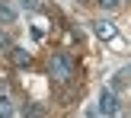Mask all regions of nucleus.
I'll return each mask as SVG.
<instances>
[{
  "instance_id": "f257e3e1",
  "label": "nucleus",
  "mask_w": 131,
  "mask_h": 118,
  "mask_svg": "<svg viewBox=\"0 0 131 118\" xmlns=\"http://www.w3.org/2000/svg\"><path fill=\"white\" fill-rule=\"evenodd\" d=\"M48 74L54 77L58 83H70V77H74V61H70V54H64V51L51 54V61H48Z\"/></svg>"
},
{
  "instance_id": "f03ea898",
  "label": "nucleus",
  "mask_w": 131,
  "mask_h": 118,
  "mask_svg": "<svg viewBox=\"0 0 131 118\" xmlns=\"http://www.w3.org/2000/svg\"><path fill=\"white\" fill-rule=\"evenodd\" d=\"M93 32H96V38H102V42H112V38L118 35L115 22H109V19H96V22H93Z\"/></svg>"
},
{
  "instance_id": "7ed1b4c3",
  "label": "nucleus",
  "mask_w": 131,
  "mask_h": 118,
  "mask_svg": "<svg viewBox=\"0 0 131 118\" xmlns=\"http://www.w3.org/2000/svg\"><path fill=\"white\" fill-rule=\"evenodd\" d=\"M115 109H118L115 93H112V89H102V96H99V112L102 115H115Z\"/></svg>"
},
{
  "instance_id": "20e7f679",
  "label": "nucleus",
  "mask_w": 131,
  "mask_h": 118,
  "mask_svg": "<svg viewBox=\"0 0 131 118\" xmlns=\"http://www.w3.org/2000/svg\"><path fill=\"white\" fill-rule=\"evenodd\" d=\"M13 61H16L19 67H26V64L32 61V54H29V51H26V48H13Z\"/></svg>"
},
{
  "instance_id": "39448f33",
  "label": "nucleus",
  "mask_w": 131,
  "mask_h": 118,
  "mask_svg": "<svg viewBox=\"0 0 131 118\" xmlns=\"http://www.w3.org/2000/svg\"><path fill=\"white\" fill-rule=\"evenodd\" d=\"M0 118H13V102L6 96H0Z\"/></svg>"
},
{
  "instance_id": "423d86ee",
  "label": "nucleus",
  "mask_w": 131,
  "mask_h": 118,
  "mask_svg": "<svg viewBox=\"0 0 131 118\" xmlns=\"http://www.w3.org/2000/svg\"><path fill=\"white\" fill-rule=\"evenodd\" d=\"M0 19H3V22H13V19H16V13H13L6 3H0Z\"/></svg>"
},
{
  "instance_id": "0eeeda50",
  "label": "nucleus",
  "mask_w": 131,
  "mask_h": 118,
  "mask_svg": "<svg viewBox=\"0 0 131 118\" xmlns=\"http://www.w3.org/2000/svg\"><path fill=\"white\" fill-rule=\"evenodd\" d=\"M125 77H128V70H118V74H115V80H112V89L125 86Z\"/></svg>"
},
{
  "instance_id": "6e6552de",
  "label": "nucleus",
  "mask_w": 131,
  "mask_h": 118,
  "mask_svg": "<svg viewBox=\"0 0 131 118\" xmlns=\"http://www.w3.org/2000/svg\"><path fill=\"white\" fill-rule=\"evenodd\" d=\"M99 3H102V6H106V10H115V6H118V3H122V0H99Z\"/></svg>"
},
{
  "instance_id": "1a4fd4ad",
  "label": "nucleus",
  "mask_w": 131,
  "mask_h": 118,
  "mask_svg": "<svg viewBox=\"0 0 131 118\" xmlns=\"http://www.w3.org/2000/svg\"><path fill=\"white\" fill-rule=\"evenodd\" d=\"M23 6H26V10H35V6H38V0H23Z\"/></svg>"
},
{
  "instance_id": "9d476101",
  "label": "nucleus",
  "mask_w": 131,
  "mask_h": 118,
  "mask_svg": "<svg viewBox=\"0 0 131 118\" xmlns=\"http://www.w3.org/2000/svg\"><path fill=\"white\" fill-rule=\"evenodd\" d=\"M3 48H10V42H6V35L0 32V51H3Z\"/></svg>"
},
{
  "instance_id": "9b49d317",
  "label": "nucleus",
  "mask_w": 131,
  "mask_h": 118,
  "mask_svg": "<svg viewBox=\"0 0 131 118\" xmlns=\"http://www.w3.org/2000/svg\"><path fill=\"white\" fill-rule=\"evenodd\" d=\"M29 118H42V109H29Z\"/></svg>"
},
{
  "instance_id": "f8f14e48",
  "label": "nucleus",
  "mask_w": 131,
  "mask_h": 118,
  "mask_svg": "<svg viewBox=\"0 0 131 118\" xmlns=\"http://www.w3.org/2000/svg\"><path fill=\"white\" fill-rule=\"evenodd\" d=\"M77 3H86V0H77Z\"/></svg>"
},
{
  "instance_id": "ddd939ff",
  "label": "nucleus",
  "mask_w": 131,
  "mask_h": 118,
  "mask_svg": "<svg viewBox=\"0 0 131 118\" xmlns=\"http://www.w3.org/2000/svg\"><path fill=\"white\" fill-rule=\"evenodd\" d=\"M0 3H3V0H0Z\"/></svg>"
}]
</instances>
